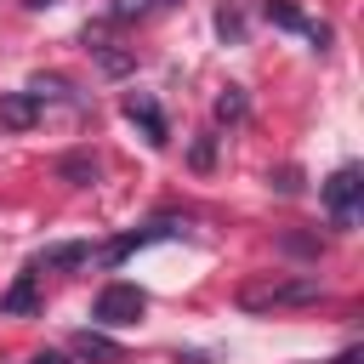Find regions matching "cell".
<instances>
[{
  "instance_id": "cell-10",
  "label": "cell",
  "mask_w": 364,
  "mask_h": 364,
  "mask_svg": "<svg viewBox=\"0 0 364 364\" xmlns=\"http://www.w3.org/2000/svg\"><path fill=\"white\" fill-rule=\"evenodd\" d=\"M40 307V273H17V284L0 296V313H34Z\"/></svg>"
},
{
  "instance_id": "cell-21",
  "label": "cell",
  "mask_w": 364,
  "mask_h": 364,
  "mask_svg": "<svg viewBox=\"0 0 364 364\" xmlns=\"http://www.w3.org/2000/svg\"><path fill=\"white\" fill-rule=\"evenodd\" d=\"M23 6H34V11H46V6H57V0H23Z\"/></svg>"
},
{
  "instance_id": "cell-15",
  "label": "cell",
  "mask_w": 364,
  "mask_h": 364,
  "mask_svg": "<svg viewBox=\"0 0 364 364\" xmlns=\"http://www.w3.org/2000/svg\"><path fill=\"white\" fill-rule=\"evenodd\" d=\"M188 165H193V171H210V165H216V136H210V131H205V136H193Z\"/></svg>"
},
{
  "instance_id": "cell-17",
  "label": "cell",
  "mask_w": 364,
  "mask_h": 364,
  "mask_svg": "<svg viewBox=\"0 0 364 364\" xmlns=\"http://www.w3.org/2000/svg\"><path fill=\"white\" fill-rule=\"evenodd\" d=\"M148 11H154L148 0H114V6H108V17H114V23H131V17H148Z\"/></svg>"
},
{
  "instance_id": "cell-9",
  "label": "cell",
  "mask_w": 364,
  "mask_h": 364,
  "mask_svg": "<svg viewBox=\"0 0 364 364\" xmlns=\"http://www.w3.org/2000/svg\"><path fill=\"white\" fill-rule=\"evenodd\" d=\"M85 51L102 63V74H131V68H136V51H119V46H108L97 28H85Z\"/></svg>"
},
{
  "instance_id": "cell-20",
  "label": "cell",
  "mask_w": 364,
  "mask_h": 364,
  "mask_svg": "<svg viewBox=\"0 0 364 364\" xmlns=\"http://www.w3.org/2000/svg\"><path fill=\"white\" fill-rule=\"evenodd\" d=\"M28 364H68V358H63V353H34Z\"/></svg>"
},
{
  "instance_id": "cell-4",
  "label": "cell",
  "mask_w": 364,
  "mask_h": 364,
  "mask_svg": "<svg viewBox=\"0 0 364 364\" xmlns=\"http://www.w3.org/2000/svg\"><path fill=\"white\" fill-rule=\"evenodd\" d=\"M176 233H182V222H176V216H159V222H148V228H131V233H119V239L102 250V262H108V267H119L131 250H142V245H154V239H176Z\"/></svg>"
},
{
  "instance_id": "cell-22",
  "label": "cell",
  "mask_w": 364,
  "mask_h": 364,
  "mask_svg": "<svg viewBox=\"0 0 364 364\" xmlns=\"http://www.w3.org/2000/svg\"><path fill=\"white\" fill-rule=\"evenodd\" d=\"M336 364H358V353H353V347H347V353H341V358H336Z\"/></svg>"
},
{
  "instance_id": "cell-3",
  "label": "cell",
  "mask_w": 364,
  "mask_h": 364,
  "mask_svg": "<svg viewBox=\"0 0 364 364\" xmlns=\"http://www.w3.org/2000/svg\"><path fill=\"white\" fill-rule=\"evenodd\" d=\"M318 193H324V205H330L336 228H353V222H358V199H364V171H358V165H341Z\"/></svg>"
},
{
  "instance_id": "cell-18",
  "label": "cell",
  "mask_w": 364,
  "mask_h": 364,
  "mask_svg": "<svg viewBox=\"0 0 364 364\" xmlns=\"http://www.w3.org/2000/svg\"><path fill=\"white\" fill-rule=\"evenodd\" d=\"M273 188H279V193H301V171H296V165H284V171L273 176Z\"/></svg>"
},
{
  "instance_id": "cell-12",
  "label": "cell",
  "mask_w": 364,
  "mask_h": 364,
  "mask_svg": "<svg viewBox=\"0 0 364 364\" xmlns=\"http://www.w3.org/2000/svg\"><path fill=\"white\" fill-rule=\"evenodd\" d=\"M210 114H216L222 125H239V119L250 114V97H245V85H222V97L210 102Z\"/></svg>"
},
{
  "instance_id": "cell-23",
  "label": "cell",
  "mask_w": 364,
  "mask_h": 364,
  "mask_svg": "<svg viewBox=\"0 0 364 364\" xmlns=\"http://www.w3.org/2000/svg\"><path fill=\"white\" fill-rule=\"evenodd\" d=\"M148 6H182V0H148Z\"/></svg>"
},
{
  "instance_id": "cell-5",
  "label": "cell",
  "mask_w": 364,
  "mask_h": 364,
  "mask_svg": "<svg viewBox=\"0 0 364 364\" xmlns=\"http://www.w3.org/2000/svg\"><path fill=\"white\" fill-rule=\"evenodd\" d=\"M125 119H131V125H142V136H148L154 148H165V142H171V125H165V114H159V102H154V97L125 91Z\"/></svg>"
},
{
  "instance_id": "cell-16",
  "label": "cell",
  "mask_w": 364,
  "mask_h": 364,
  "mask_svg": "<svg viewBox=\"0 0 364 364\" xmlns=\"http://www.w3.org/2000/svg\"><path fill=\"white\" fill-rule=\"evenodd\" d=\"M216 34H222V40H245V17H239L233 6H216Z\"/></svg>"
},
{
  "instance_id": "cell-6",
  "label": "cell",
  "mask_w": 364,
  "mask_h": 364,
  "mask_svg": "<svg viewBox=\"0 0 364 364\" xmlns=\"http://www.w3.org/2000/svg\"><path fill=\"white\" fill-rule=\"evenodd\" d=\"M85 262H91V245L85 239H63V245H46L28 262V273H63V267H85Z\"/></svg>"
},
{
  "instance_id": "cell-1",
  "label": "cell",
  "mask_w": 364,
  "mask_h": 364,
  "mask_svg": "<svg viewBox=\"0 0 364 364\" xmlns=\"http://www.w3.org/2000/svg\"><path fill=\"white\" fill-rule=\"evenodd\" d=\"M324 296V284L313 273H262L239 284V307L245 313H279V307H313Z\"/></svg>"
},
{
  "instance_id": "cell-19",
  "label": "cell",
  "mask_w": 364,
  "mask_h": 364,
  "mask_svg": "<svg viewBox=\"0 0 364 364\" xmlns=\"http://www.w3.org/2000/svg\"><path fill=\"white\" fill-rule=\"evenodd\" d=\"M284 250H296V256H318V239H307V233H284Z\"/></svg>"
},
{
  "instance_id": "cell-2",
  "label": "cell",
  "mask_w": 364,
  "mask_h": 364,
  "mask_svg": "<svg viewBox=\"0 0 364 364\" xmlns=\"http://www.w3.org/2000/svg\"><path fill=\"white\" fill-rule=\"evenodd\" d=\"M142 313H148V296H142L136 284H102L97 301H91V318L108 324V330H125V324H136Z\"/></svg>"
},
{
  "instance_id": "cell-11",
  "label": "cell",
  "mask_w": 364,
  "mask_h": 364,
  "mask_svg": "<svg viewBox=\"0 0 364 364\" xmlns=\"http://www.w3.org/2000/svg\"><path fill=\"white\" fill-rule=\"evenodd\" d=\"M57 176H63L68 188H91V182H97V154H63V159H57Z\"/></svg>"
},
{
  "instance_id": "cell-14",
  "label": "cell",
  "mask_w": 364,
  "mask_h": 364,
  "mask_svg": "<svg viewBox=\"0 0 364 364\" xmlns=\"http://www.w3.org/2000/svg\"><path fill=\"white\" fill-rule=\"evenodd\" d=\"M28 97H34V102H46V97L57 102V97H74V91H68L63 74H34V80H28Z\"/></svg>"
},
{
  "instance_id": "cell-7",
  "label": "cell",
  "mask_w": 364,
  "mask_h": 364,
  "mask_svg": "<svg viewBox=\"0 0 364 364\" xmlns=\"http://www.w3.org/2000/svg\"><path fill=\"white\" fill-rule=\"evenodd\" d=\"M80 358H97V364H125V347L119 341H108L102 330H74V341H68Z\"/></svg>"
},
{
  "instance_id": "cell-8",
  "label": "cell",
  "mask_w": 364,
  "mask_h": 364,
  "mask_svg": "<svg viewBox=\"0 0 364 364\" xmlns=\"http://www.w3.org/2000/svg\"><path fill=\"white\" fill-rule=\"evenodd\" d=\"M34 119H40V102L28 91H6L0 97V131H28Z\"/></svg>"
},
{
  "instance_id": "cell-13",
  "label": "cell",
  "mask_w": 364,
  "mask_h": 364,
  "mask_svg": "<svg viewBox=\"0 0 364 364\" xmlns=\"http://www.w3.org/2000/svg\"><path fill=\"white\" fill-rule=\"evenodd\" d=\"M262 17H267V23H279V28H296V34L307 28V17L296 11V0H267V6H262Z\"/></svg>"
}]
</instances>
